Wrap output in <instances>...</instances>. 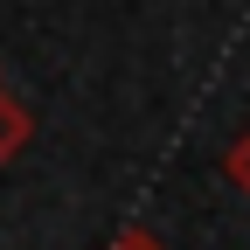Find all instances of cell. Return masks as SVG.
I'll return each mask as SVG.
<instances>
[{"mask_svg": "<svg viewBox=\"0 0 250 250\" xmlns=\"http://www.w3.org/2000/svg\"><path fill=\"white\" fill-rule=\"evenodd\" d=\"M28 139H35V111H28V104L14 98L7 83H0V167H7V160H14Z\"/></svg>", "mask_w": 250, "mask_h": 250, "instance_id": "cell-1", "label": "cell"}, {"mask_svg": "<svg viewBox=\"0 0 250 250\" xmlns=\"http://www.w3.org/2000/svg\"><path fill=\"white\" fill-rule=\"evenodd\" d=\"M223 174H229V181L243 188V195H250V132H243V139H236V146L223 153Z\"/></svg>", "mask_w": 250, "mask_h": 250, "instance_id": "cell-2", "label": "cell"}, {"mask_svg": "<svg viewBox=\"0 0 250 250\" xmlns=\"http://www.w3.org/2000/svg\"><path fill=\"white\" fill-rule=\"evenodd\" d=\"M104 250H167V243L153 236V229H118V236H111Z\"/></svg>", "mask_w": 250, "mask_h": 250, "instance_id": "cell-3", "label": "cell"}]
</instances>
